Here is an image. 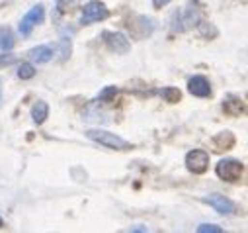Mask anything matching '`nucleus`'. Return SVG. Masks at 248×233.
<instances>
[{"instance_id": "nucleus-1", "label": "nucleus", "mask_w": 248, "mask_h": 233, "mask_svg": "<svg viewBox=\"0 0 248 233\" xmlns=\"http://www.w3.org/2000/svg\"><path fill=\"white\" fill-rule=\"evenodd\" d=\"M202 20V12L200 8H196L194 2L190 4H186L184 8L176 10L170 18V30L172 32H186V30H190L194 26H198Z\"/></svg>"}, {"instance_id": "nucleus-2", "label": "nucleus", "mask_w": 248, "mask_h": 233, "mask_svg": "<svg viewBox=\"0 0 248 233\" xmlns=\"http://www.w3.org/2000/svg\"><path fill=\"white\" fill-rule=\"evenodd\" d=\"M86 135H88V139H92V141H96V143H100V145H104V147H108V149H117V151H127V149H131V145H129L125 139H121L119 135L109 133V132L88 130Z\"/></svg>"}, {"instance_id": "nucleus-3", "label": "nucleus", "mask_w": 248, "mask_h": 233, "mask_svg": "<svg viewBox=\"0 0 248 233\" xmlns=\"http://www.w3.org/2000/svg\"><path fill=\"white\" fill-rule=\"evenodd\" d=\"M217 172V177L227 181V183H236L240 177H242V172H244V166L240 161H234V159H225L217 165L215 168Z\"/></svg>"}, {"instance_id": "nucleus-4", "label": "nucleus", "mask_w": 248, "mask_h": 233, "mask_svg": "<svg viewBox=\"0 0 248 233\" xmlns=\"http://www.w3.org/2000/svg\"><path fill=\"white\" fill-rule=\"evenodd\" d=\"M108 16H109V10L100 2V0H90V2L82 8L80 24H82V26H88V24H94V22L106 20Z\"/></svg>"}, {"instance_id": "nucleus-5", "label": "nucleus", "mask_w": 248, "mask_h": 233, "mask_svg": "<svg viewBox=\"0 0 248 233\" xmlns=\"http://www.w3.org/2000/svg\"><path fill=\"white\" fill-rule=\"evenodd\" d=\"M186 166H188V170L194 174H202L209 166V155L203 149H194L186 155Z\"/></svg>"}, {"instance_id": "nucleus-6", "label": "nucleus", "mask_w": 248, "mask_h": 233, "mask_svg": "<svg viewBox=\"0 0 248 233\" xmlns=\"http://www.w3.org/2000/svg\"><path fill=\"white\" fill-rule=\"evenodd\" d=\"M43 18H45V10H43V6H41V4L33 6V8L22 18V22H20V33H22V35H30L31 30H33L37 24L43 22Z\"/></svg>"}, {"instance_id": "nucleus-7", "label": "nucleus", "mask_w": 248, "mask_h": 233, "mask_svg": "<svg viewBox=\"0 0 248 233\" xmlns=\"http://www.w3.org/2000/svg\"><path fill=\"white\" fill-rule=\"evenodd\" d=\"M102 37H104L106 45H108L111 51H115V53H127V51L131 49L129 39L123 35V33H119V32H104Z\"/></svg>"}, {"instance_id": "nucleus-8", "label": "nucleus", "mask_w": 248, "mask_h": 233, "mask_svg": "<svg viewBox=\"0 0 248 233\" xmlns=\"http://www.w3.org/2000/svg\"><path fill=\"white\" fill-rule=\"evenodd\" d=\"M202 200H203L205 204H209L215 212L223 214V216H231V214L236 212L234 202H231L229 198H225V196H221V194H209V196H203Z\"/></svg>"}, {"instance_id": "nucleus-9", "label": "nucleus", "mask_w": 248, "mask_h": 233, "mask_svg": "<svg viewBox=\"0 0 248 233\" xmlns=\"http://www.w3.org/2000/svg\"><path fill=\"white\" fill-rule=\"evenodd\" d=\"M188 90H190L194 96H200V98H205V96L211 94V86H209L207 79L202 77V75H196V77L190 79V83H188Z\"/></svg>"}, {"instance_id": "nucleus-10", "label": "nucleus", "mask_w": 248, "mask_h": 233, "mask_svg": "<svg viewBox=\"0 0 248 233\" xmlns=\"http://www.w3.org/2000/svg\"><path fill=\"white\" fill-rule=\"evenodd\" d=\"M223 110H225V114H229V116H240V114H244L246 106H244V102H242L238 96H232V94H231V96L225 98Z\"/></svg>"}, {"instance_id": "nucleus-11", "label": "nucleus", "mask_w": 248, "mask_h": 233, "mask_svg": "<svg viewBox=\"0 0 248 233\" xmlns=\"http://www.w3.org/2000/svg\"><path fill=\"white\" fill-rule=\"evenodd\" d=\"M30 59L35 61V63H47L53 59V49L49 45H39V47H33L30 51Z\"/></svg>"}, {"instance_id": "nucleus-12", "label": "nucleus", "mask_w": 248, "mask_h": 233, "mask_svg": "<svg viewBox=\"0 0 248 233\" xmlns=\"http://www.w3.org/2000/svg\"><path fill=\"white\" fill-rule=\"evenodd\" d=\"M213 145H215V151H227L234 145V137H232L231 132H221V133L215 135Z\"/></svg>"}, {"instance_id": "nucleus-13", "label": "nucleus", "mask_w": 248, "mask_h": 233, "mask_svg": "<svg viewBox=\"0 0 248 233\" xmlns=\"http://www.w3.org/2000/svg\"><path fill=\"white\" fill-rule=\"evenodd\" d=\"M47 116H49V106L39 100V102L31 108V118H33V122L39 126V124H43V122L47 120Z\"/></svg>"}, {"instance_id": "nucleus-14", "label": "nucleus", "mask_w": 248, "mask_h": 233, "mask_svg": "<svg viewBox=\"0 0 248 233\" xmlns=\"http://www.w3.org/2000/svg\"><path fill=\"white\" fill-rule=\"evenodd\" d=\"M156 94L158 96H162L166 102H170V104H176L180 98H182V92L178 90V88H174V86H166V88H160V90H156Z\"/></svg>"}, {"instance_id": "nucleus-15", "label": "nucleus", "mask_w": 248, "mask_h": 233, "mask_svg": "<svg viewBox=\"0 0 248 233\" xmlns=\"http://www.w3.org/2000/svg\"><path fill=\"white\" fill-rule=\"evenodd\" d=\"M12 47H14V35H12V32L8 28H2L0 30V49L8 51Z\"/></svg>"}, {"instance_id": "nucleus-16", "label": "nucleus", "mask_w": 248, "mask_h": 233, "mask_svg": "<svg viewBox=\"0 0 248 233\" xmlns=\"http://www.w3.org/2000/svg\"><path fill=\"white\" fill-rule=\"evenodd\" d=\"M55 4H57V10L61 14H67V12H71V10L77 8L78 0H55Z\"/></svg>"}, {"instance_id": "nucleus-17", "label": "nucleus", "mask_w": 248, "mask_h": 233, "mask_svg": "<svg viewBox=\"0 0 248 233\" xmlns=\"http://www.w3.org/2000/svg\"><path fill=\"white\" fill-rule=\"evenodd\" d=\"M33 75H35V69H33V65H30V63H22V65L18 67V77H20L22 81L33 79Z\"/></svg>"}, {"instance_id": "nucleus-18", "label": "nucleus", "mask_w": 248, "mask_h": 233, "mask_svg": "<svg viewBox=\"0 0 248 233\" xmlns=\"http://www.w3.org/2000/svg\"><path fill=\"white\" fill-rule=\"evenodd\" d=\"M115 94H117V86H106V88L98 94V100H102V102H109Z\"/></svg>"}, {"instance_id": "nucleus-19", "label": "nucleus", "mask_w": 248, "mask_h": 233, "mask_svg": "<svg viewBox=\"0 0 248 233\" xmlns=\"http://www.w3.org/2000/svg\"><path fill=\"white\" fill-rule=\"evenodd\" d=\"M69 55H71V39L63 37V39H61V59L65 61Z\"/></svg>"}, {"instance_id": "nucleus-20", "label": "nucleus", "mask_w": 248, "mask_h": 233, "mask_svg": "<svg viewBox=\"0 0 248 233\" xmlns=\"http://www.w3.org/2000/svg\"><path fill=\"white\" fill-rule=\"evenodd\" d=\"M198 231H200V233H207V231H213V233H221L223 229H221L219 225H213V223H203V225H200V227H198Z\"/></svg>"}, {"instance_id": "nucleus-21", "label": "nucleus", "mask_w": 248, "mask_h": 233, "mask_svg": "<svg viewBox=\"0 0 248 233\" xmlns=\"http://www.w3.org/2000/svg\"><path fill=\"white\" fill-rule=\"evenodd\" d=\"M12 63H16V57L14 55H0V67H8Z\"/></svg>"}, {"instance_id": "nucleus-22", "label": "nucleus", "mask_w": 248, "mask_h": 233, "mask_svg": "<svg viewBox=\"0 0 248 233\" xmlns=\"http://www.w3.org/2000/svg\"><path fill=\"white\" fill-rule=\"evenodd\" d=\"M168 2H172V0H153V6H155V8H162V6H166Z\"/></svg>"}, {"instance_id": "nucleus-23", "label": "nucleus", "mask_w": 248, "mask_h": 233, "mask_svg": "<svg viewBox=\"0 0 248 233\" xmlns=\"http://www.w3.org/2000/svg\"><path fill=\"white\" fill-rule=\"evenodd\" d=\"M4 225V221H2V217H0V227H2Z\"/></svg>"}, {"instance_id": "nucleus-24", "label": "nucleus", "mask_w": 248, "mask_h": 233, "mask_svg": "<svg viewBox=\"0 0 248 233\" xmlns=\"http://www.w3.org/2000/svg\"><path fill=\"white\" fill-rule=\"evenodd\" d=\"M0 83H2V81H0ZM0 90H2V86H0ZM0 102H2V96H0Z\"/></svg>"}]
</instances>
